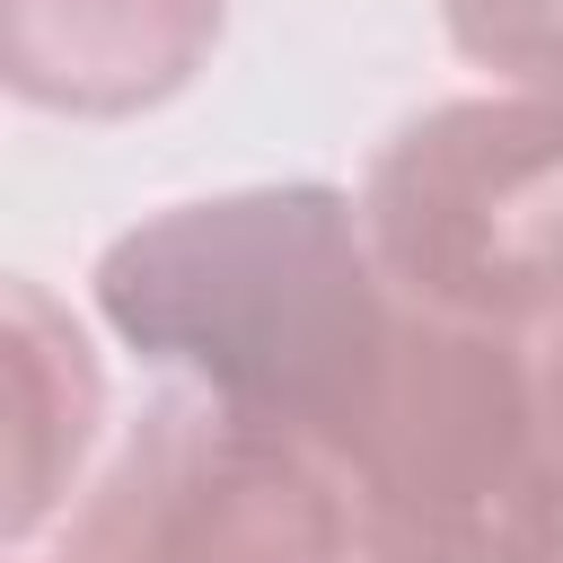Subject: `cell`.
<instances>
[{"mask_svg":"<svg viewBox=\"0 0 563 563\" xmlns=\"http://www.w3.org/2000/svg\"><path fill=\"white\" fill-rule=\"evenodd\" d=\"M88 308L176 387H202L334 466H352L405 343V299L369 255L361 202L317 176L194 194L114 229Z\"/></svg>","mask_w":563,"mask_h":563,"instance_id":"obj_1","label":"cell"},{"mask_svg":"<svg viewBox=\"0 0 563 563\" xmlns=\"http://www.w3.org/2000/svg\"><path fill=\"white\" fill-rule=\"evenodd\" d=\"M352 202L413 317L519 343L563 317V97H440L369 150Z\"/></svg>","mask_w":563,"mask_h":563,"instance_id":"obj_2","label":"cell"},{"mask_svg":"<svg viewBox=\"0 0 563 563\" xmlns=\"http://www.w3.org/2000/svg\"><path fill=\"white\" fill-rule=\"evenodd\" d=\"M44 563H361L352 475L202 387H158L62 510Z\"/></svg>","mask_w":563,"mask_h":563,"instance_id":"obj_3","label":"cell"},{"mask_svg":"<svg viewBox=\"0 0 563 563\" xmlns=\"http://www.w3.org/2000/svg\"><path fill=\"white\" fill-rule=\"evenodd\" d=\"M343 475L361 563H519L545 484L537 343L405 308L387 396Z\"/></svg>","mask_w":563,"mask_h":563,"instance_id":"obj_4","label":"cell"},{"mask_svg":"<svg viewBox=\"0 0 563 563\" xmlns=\"http://www.w3.org/2000/svg\"><path fill=\"white\" fill-rule=\"evenodd\" d=\"M229 0H0V79L35 114L132 123L220 53Z\"/></svg>","mask_w":563,"mask_h":563,"instance_id":"obj_5","label":"cell"},{"mask_svg":"<svg viewBox=\"0 0 563 563\" xmlns=\"http://www.w3.org/2000/svg\"><path fill=\"white\" fill-rule=\"evenodd\" d=\"M0 378H9V501H0V528L26 554L35 537L62 528V510L79 501V484L106 457V361H97L88 325L26 273L9 282Z\"/></svg>","mask_w":563,"mask_h":563,"instance_id":"obj_6","label":"cell"},{"mask_svg":"<svg viewBox=\"0 0 563 563\" xmlns=\"http://www.w3.org/2000/svg\"><path fill=\"white\" fill-rule=\"evenodd\" d=\"M440 35L493 88L563 97V0H440Z\"/></svg>","mask_w":563,"mask_h":563,"instance_id":"obj_7","label":"cell"},{"mask_svg":"<svg viewBox=\"0 0 563 563\" xmlns=\"http://www.w3.org/2000/svg\"><path fill=\"white\" fill-rule=\"evenodd\" d=\"M537 413H545V484H537L519 563H563V317L537 334Z\"/></svg>","mask_w":563,"mask_h":563,"instance_id":"obj_8","label":"cell"},{"mask_svg":"<svg viewBox=\"0 0 563 563\" xmlns=\"http://www.w3.org/2000/svg\"><path fill=\"white\" fill-rule=\"evenodd\" d=\"M18 563H26V554H18Z\"/></svg>","mask_w":563,"mask_h":563,"instance_id":"obj_9","label":"cell"}]
</instances>
